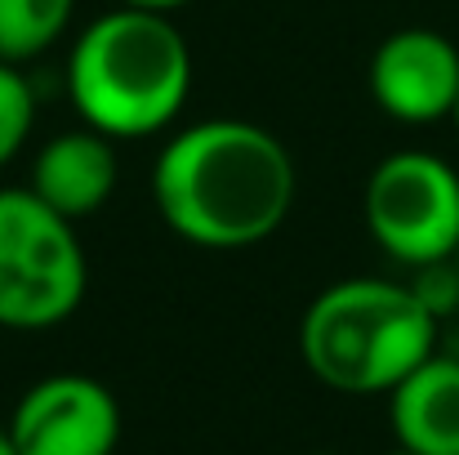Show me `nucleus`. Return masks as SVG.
Returning a JSON list of instances; mask_svg holds the SVG:
<instances>
[{
	"label": "nucleus",
	"mask_w": 459,
	"mask_h": 455,
	"mask_svg": "<svg viewBox=\"0 0 459 455\" xmlns=\"http://www.w3.org/2000/svg\"><path fill=\"white\" fill-rule=\"evenodd\" d=\"M299 197L290 148L241 117L174 130L152 165L156 214L201 250H246L281 232Z\"/></svg>",
	"instance_id": "1"
},
{
	"label": "nucleus",
	"mask_w": 459,
	"mask_h": 455,
	"mask_svg": "<svg viewBox=\"0 0 459 455\" xmlns=\"http://www.w3.org/2000/svg\"><path fill=\"white\" fill-rule=\"evenodd\" d=\"M67 94L81 126L108 139H152L169 130L192 94V49L174 13L112 4L76 31Z\"/></svg>",
	"instance_id": "2"
},
{
	"label": "nucleus",
	"mask_w": 459,
	"mask_h": 455,
	"mask_svg": "<svg viewBox=\"0 0 459 455\" xmlns=\"http://www.w3.org/2000/svg\"><path fill=\"white\" fill-rule=\"evenodd\" d=\"M442 317L411 282L343 277L304 308L299 353L316 384L348 398H388L437 353Z\"/></svg>",
	"instance_id": "3"
},
{
	"label": "nucleus",
	"mask_w": 459,
	"mask_h": 455,
	"mask_svg": "<svg viewBox=\"0 0 459 455\" xmlns=\"http://www.w3.org/2000/svg\"><path fill=\"white\" fill-rule=\"evenodd\" d=\"M90 291V259L72 219L31 188H0V326H63Z\"/></svg>",
	"instance_id": "4"
},
{
	"label": "nucleus",
	"mask_w": 459,
	"mask_h": 455,
	"mask_svg": "<svg viewBox=\"0 0 459 455\" xmlns=\"http://www.w3.org/2000/svg\"><path fill=\"white\" fill-rule=\"evenodd\" d=\"M361 219L375 246L402 268H429L459 255V170L424 148L388 152L361 192Z\"/></svg>",
	"instance_id": "5"
},
{
	"label": "nucleus",
	"mask_w": 459,
	"mask_h": 455,
	"mask_svg": "<svg viewBox=\"0 0 459 455\" xmlns=\"http://www.w3.org/2000/svg\"><path fill=\"white\" fill-rule=\"evenodd\" d=\"M4 429L18 455H112L121 442V402L103 380L58 371L18 398Z\"/></svg>",
	"instance_id": "6"
},
{
	"label": "nucleus",
	"mask_w": 459,
	"mask_h": 455,
	"mask_svg": "<svg viewBox=\"0 0 459 455\" xmlns=\"http://www.w3.org/2000/svg\"><path fill=\"white\" fill-rule=\"evenodd\" d=\"M370 99L402 126L451 121L459 99V45L437 27H397L370 54Z\"/></svg>",
	"instance_id": "7"
},
{
	"label": "nucleus",
	"mask_w": 459,
	"mask_h": 455,
	"mask_svg": "<svg viewBox=\"0 0 459 455\" xmlns=\"http://www.w3.org/2000/svg\"><path fill=\"white\" fill-rule=\"evenodd\" d=\"M121 183V156H117V139L81 126V130H63L54 135L31 161V179L27 188L54 206L63 219L81 223L90 214H99L112 192Z\"/></svg>",
	"instance_id": "8"
},
{
	"label": "nucleus",
	"mask_w": 459,
	"mask_h": 455,
	"mask_svg": "<svg viewBox=\"0 0 459 455\" xmlns=\"http://www.w3.org/2000/svg\"><path fill=\"white\" fill-rule=\"evenodd\" d=\"M388 424L397 447L415 455H459V357H424L393 393Z\"/></svg>",
	"instance_id": "9"
},
{
	"label": "nucleus",
	"mask_w": 459,
	"mask_h": 455,
	"mask_svg": "<svg viewBox=\"0 0 459 455\" xmlns=\"http://www.w3.org/2000/svg\"><path fill=\"white\" fill-rule=\"evenodd\" d=\"M76 18V0H0V58L31 63L54 49Z\"/></svg>",
	"instance_id": "10"
},
{
	"label": "nucleus",
	"mask_w": 459,
	"mask_h": 455,
	"mask_svg": "<svg viewBox=\"0 0 459 455\" xmlns=\"http://www.w3.org/2000/svg\"><path fill=\"white\" fill-rule=\"evenodd\" d=\"M36 130V90L18 63L0 58V170L27 148Z\"/></svg>",
	"instance_id": "11"
},
{
	"label": "nucleus",
	"mask_w": 459,
	"mask_h": 455,
	"mask_svg": "<svg viewBox=\"0 0 459 455\" xmlns=\"http://www.w3.org/2000/svg\"><path fill=\"white\" fill-rule=\"evenodd\" d=\"M415 295L429 303L437 317H451L459 312V268L451 259H442V264H429V268H415Z\"/></svg>",
	"instance_id": "12"
},
{
	"label": "nucleus",
	"mask_w": 459,
	"mask_h": 455,
	"mask_svg": "<svg viewBox=\"0 0 459 455\" xmlns=\"http://www.w3.org/2000/svg\"><path fill=\"white\" fill-rule=\"evenodd\" d=\"M117 4H130V9H152V13H174V9H187L192 0H117Z\"/></svg>",
	"instance_id": "13"
},
{
	"label": "nucleus",
	"mask_w": 459,
	"mask_h": 455,
	"mask_svg": "<svg viewBox=\"0 0 459 455\" xmlns=\"http://www.w3.org/2000/svg\"><path fill=\"white\" fill-rule=\"evenodd\" d=\"M0 455H18L13 438H9V429H0Z\"/></svg>",
	"instance_id": "14"
},
{
	"label": "nucleus",
	"mask_w": 459,
	"mask_h": 455,
	"mask_svg": "<svg viewBox=\"0 0 459 455\" xmlns=\"http://www.w3.org/2000/svg\"><path fill=\"white\" fill-rule=\"evenodd\" d=\"M451 121H455V130H459V99H455V112H451Z\"/></svg>",
	"instance_id": "15"
},
{
	"label": "nucleus",
	"mask_w": 459,
	"mask_h": 455,
	"mask_svg": "<svg viewBox=\"0 0 459 455\" xmlns=\"http://www.w3.org/2000/svg\"><path fill=\"white\" fill-rule=\"evenodd\" d=\"M388 455H415V451H406V447H397V451H388Z\"/></svg>",
	"instance_id": "16"
},
{
	"label": "nucleus",
	"mask_w": 459,
	"mask_h": 455,
	"mask_svg": "<svg viewBox=\"0 0 459 455\" xmlns=\"http://www.w3.org/2000/svg\"><path fill=\"white\" fill-rule=\"evenodd\" d=\"M312 455H334V451H312Z\"/></svg>",
	"instance_id": "17"
},
{
	"label": "nucleus",
	"mask_w": 459,
	"mask_h": 455,
	"mask_svg": "<svg viewBox=\"0 0 459 455\" xmlns=\"http://www.w3.org/2000/svg\"><path fill=\"white\" fill-rule=\"evenodd\" d=\"M455 317H459V312H455Z\"/></svg>",
	"instance_id": "18"
}]
</instances>
